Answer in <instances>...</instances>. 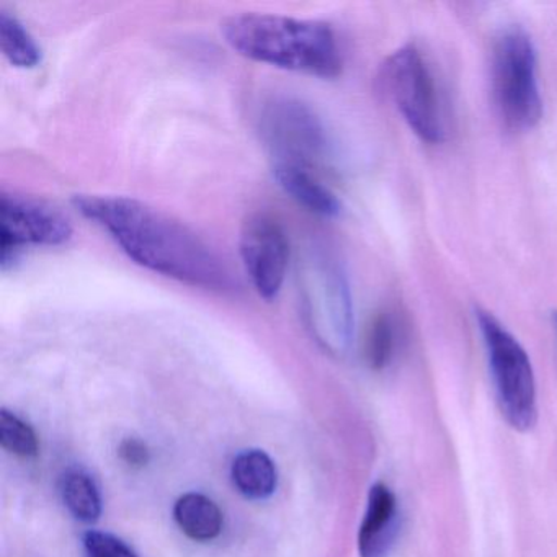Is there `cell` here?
Wrapping results in <instances>:
<instances>
[{
  "label": "cell",
  "instance_id": "obj_4",
  "mask_svg": "<svg viewBox=\"0 0 557 557\" xmlns=\"http://www.w3.org/2000/svg\"><path fill=\"white\" fill-rule=\"evenodd\" d=\"M492 90L505 125L528 132L543 116V99L537 84L536 50L527 32L507 28L495 41L492 57Z\"/></svg>",
  "mask_w": 557,
  "mask_h": 557
},
{
  "label": "cell",
  "instance_id": "obj_12",
  "mask_svg": "<svg viewBox=\"0 0 557 557\" xmlns=\"http://www.w3.org/2000/svg\"><path fill=\"white\" fill-rule=\"evenodd\" d=\"M231 478L240 494L253 500L270 497L276 488V468L267 453L247 449L234 458Z\"/></svg>",
  "mask_w": 557,
  "mask_h": 557
},
{
  "label": "cell",
  "instance_id": "obj_1",
  "mask_svg": "<svg viewBox=\"0 0 557 557\" xmlns=\"http://www.w3.org/2000/svg\"><path fill=\"white\" fill-rule=\"evenodd\" d=\"M74 207L138 265L205 289L233 285L226 263L181 221L135 198L76 195Z\"/></svg>",
  "mask_w": 557,
  "mask_h": 557
},
{
  "label": "cell",
  "instance_id": "obj_5",
  "mask_svg": "<svg viewBox=\"0 0 557 557\" xmlns=\"http://www.w3.org/2000/svg\"><path fill=\"white\" fill-rule=\"evenodd\" d=\"M475 319L484 338L502 416L511 429L528 432L537 420L536 381L530 357L494 314L478 309Z\"/></svg>",
  "mask_w": 557,
  "mask_h": 557
},
{
  "label": "cell",
  "instance_id": "obj_11",
  "mask_svg": "<svg viewBox=\"0 0 557 557\" xmlns=\"http://www.w3.org/2000/svg\"><path fill=\"white\" fill-rule=\"evenodd\" d=\"M272 172L280 188L306 210L322 218H335L341 214L342 203L337 195L312 169L272 162Z\"/></svg>",
  "mask_w": 557,
  "mask_h": 557
},
{
  "label": "cell",
  "instance_id": "obj_15",
  "mask_svg": "<svg viewBox=\"0 0 557 557\" xmlns=\"http://www.w3.org/2000/svg\"><path fill=\"white\" fill-rule=\"evenodd\" d=\"M0 48L12 66L35 70L41 63V48L15 15L0 11Z\"/></svg>",
  "mask_w": 557,
  "mask_h": 557
},
{
  "label": "cell",
  "instance_id": "obj_19",
  "mask_svg": "<svg viewBox=\"0 0 557 557\" xmlns=\"http://www.w3.org/2000/svg\"><path fill=\"white\" fill-rule=\"evenodd\" d=\"M120 458L132 466V468H143L149 462V449L141 440L126 438L120 445Z\"/></svg>",
  "mask_w": 557,
  "mask_h": 557
},
{
  "label": "cell",
  "instance_id": "obj_20",
  "mask_svg": "<svg viewBox=\"0 0 557 557\" xmlns=\"http://www.w3.org/2000/svg\"><path fill=\"white\" fill-rule=\"evenodd\" d=\"M556 321H557V312H556Z\"/></svg>",
  "mask_w": 557,
  "mask_h": 557
},
{
  "label": "cell",
  "instance_id": "obj_3",
  "mask_svg": "<svg viewBox=\"0 0 557 557\" xmlns=\"http://www.w3.org/2000/svg\"><path fill=\"white\" fill-rule=\"evenodd\" d=\"M302 312L315 341L334 355H345L354 341V305L341 267L319 247L299 260Z\"/></svg>",
  "mask_w": 557,
  "mask_h": 557
},
{
  "label": "cell",
  "instance_id": "obj_16",
  "mask_svg": "<svg viewBox=\"0 0 557 557\" xmlns=\"http://www.w3.org/2000/svg\"><path fill=\"white\" fill-rule=\"evenodd\" d=\"M397 348V324L389 311L377 312L364 341V358L371 370L383 371L394 360Z\"/></svg>",
  "mask_w": 557,
  "mask_h": 557
},
{
  "label": "cell",
  "instance_id": "obj_10",
  "mask_svg": "<svg viewBox=\"0 0 557 557\" xmlns=\"http://www.w3.org/2000/svg\"><path fill=\"white\" fill-rule=\"evenodd\" d=\"M399 533V505L386 484H374L368 495L367 513L358 534L361 557H387Z\"/></svg>",
  "mask_w": 557,
  "mask_h": 557
},
{
  "label": "cell",
  "instance_id": "obj_7",
  "mask_svg": "<svg viewBox=\"0 0 557 557\" xmlns=\"http://www.w3.org/2000/svg\"><path fill=\"white\" fill-rule=\"evenodd\" d=\"M260 135L272 162L312 169L327 159L329 138L319 116L295 99L270 100L259 119Z\"/></svg>",
  "mask_w": 557,
  "mask_h": 557
},
{
  "label": "cell",
  "instance_id": "obj_13",
  "mask_svg": "<svg viewBox=\"0 0 557 557\" xmlns=\"http://www.w3.org/2000/svg\"><path fill=\"white\" fill-rule=\"evenodd\" d=\"M181 530L191 540L210 541L223 530V513L210 497L197 492L182 495L174 507Z\"/></svg>",
  "mask_w": 557,
  "mask_h": 557
},
{
  "label": "cell",
  "instance_id": "obj_14",
  "mask_svg": "<svg viewBox=\"0 0 557 557\" xmlns=\"http://www.w3.org/2000/svg\"><path fill=\"white\" fill-rule=\"evenodd\" d=\"M61 495L67 510L83 523H94L102 513V497L96 481L83 469H70L61 479Z\"/></svg>",
  "mask_w": 557,
  "mask_h": 557
},
{
  "label": "cell",
  "instance_id": "obj_8",
  "mask_svg": "<svg viewBox=\"0 0 557 557\" xmlns=\"http://www.w3.org/2000/svg\"><path fill=\"white\" fill-rule=\"evenodd\" d=\"M0 213V263L4 270L25 247L63 246L73 236L71 221L60 210L37 198L2 194Z\"/></svg>",
  "mask_w": 557,
  "mask_h": 557
},
{
  "label": "cell",
  "instance_id": "obj_2",
  "mask_svg": "<svg viewBox=\"0 0 557 557\" xmlns=\"http://www.w3.org/2000/svg\"><path fill=\"white\" fill-rule=\"evenodd\" d=\"M221 35L240 57L278 70L335 79L344 67L337 37L324 22L247 12L226 18Z\"/></svg>",
  "mask_w": 557,
  "mask_h": 557
},
{
  "label": "cell",
  "instance_id": "obj_18",
  "mask_svg": "<svg viewBox=\"0 0 557 557\" xmlns=\"http://www.w3.org/2000/svg\"><path fill=\"white\" fill-rule=\"evenodd\" d=\"M87 557H138V554L120 537L102 531H89L84 536Z\"/></svg>",
  "mask_w": 557,
  "mask_h": 557
},
{
  "label": "cell",
  "instance_id": "obj_6",
  "mask_svg": "<svg viewBox=\"0 0 557 557\" xmlns=\"http://www.w3.org/2000/svg\"><path fill=\"white\" fill-rule=\"evenodd\" d=\"M383 83L387 96L420 139L432 145L445 139L435 79L416 45H406L391 54L383 67Z\"/></svg>",
  "mask_w": 557,
  "mask_h": 557
},
{
  "label": "cell",
  "instance_id": "obj_17",
  "mask_svg": "<svg viewBox=\"0 0 557 557\" xmlns=\"http://www.w3.org/2000/svg\"><path fill=\"white\" fill-rule=\"evenodd\" d=\"M0 445L21 458H35L40 449L35 430L5 409L0 412Z\"/></svg>",
  "mask_w": 557,
  "mask_h": 557
},
{
  "label": "cell",
  "instance_id": "obj_9",
  "mask_svg": "<svg viewBox=\"0 0 557 557\" xmlns=\"http://www.w3.org/2000/svg\"><path fill=\"white\" fill-rule=\"evenodd\" d=\"M239 252L244 269L260 298H278L289 265L285 227L269 213H252L240 227Z\"/></svg>",
  "mask_w": 557,
  "mask_h": 557
}]
</instances>
